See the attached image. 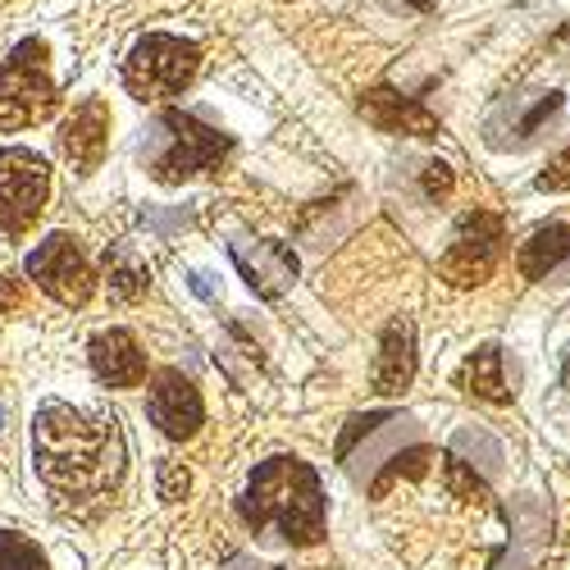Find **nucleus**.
Instances as JSON below:
<instances>
[{"instance_id": "obj_1", "label": "nucleus", "mask_w": 570, "mask_h": 570, "mask_svg": "<svg viewBox=\"0 0 570 570\" xmlns=\"http://www.w3.org/2000/svg\"><path fill=\"white\" fill-rule=\"evenodd\" d=\"M124 430L110 411L41 402L32 415V461L56 498L106 502L124 474Z\"/></svg>"}, {"instance_id": "obj_9", "label": "nucleus", "mask_w": 570, "mask_h": 570, "mask_svg": "<svg viewBox=\"0 0 570 570\" xmlns=\"http://www.w3.org/2000/svg\"><path fill=\"white\" fill-rule=\"evenodd\" d=\"M147 415L151 424L183 443V439H197V430L206 424V402H202V389L187 379L183 370H156L151 379V393H147Z\"/></svg>"}, {"instance_id": "obj_3", "label": "nucleus", "mask_w": 570, "mask_h": 570, "mask_svg": "<svg viewBox=\"0 0 570 570\" xmlns=\"http://www.w3.org/2000/svg\"><path fill=\"white\" fill-rule=\"evenodd\" d=\"M233 151V137L219 132L215 124H206L202 115L193 110H165L147 141H141V165H147V174L165 187H178L187 178L197 174H210L228 160Z\"/></svg>"}, {"instance_id": "obj_13", "label": "nucleus", "mask_w": 570, "mask_h": 570, "mask_svg": "<svg viewBox=\"0 0 570 570\" xmlns=\"http://www.w3.org/2000/svg\"><path fill=\"white\" fill-rule=\"evenodd\" d=\"M87 361L106 389H137L141 379H147V352H141V343L128 328H106V334H97L87 347Z\"/></svg>"}, {"instance_id": "obj_14", "label": "nucleus", "mask_w": 570, "mask_h": 570, "mask_svg": "<svg viewBox=\"0 0 570 570\" xmlns=\"http://www.w3.org/2000/svg\"><path fill=\"white\" fill-rule=\"evenodd\" d=\"M361 115L379 132H406V137H424V141L443 132V124L430 110H424L420 101H411V97H402V91H393V87H370L361 97Z\"/></svg>"}, {"instance_id": "obj_16", "label": "nucleus", "mask_w": 570, "mask_h": 570, "mask_svg": "<svg viewBox=\"0 0 570 570\" xmlns=\"http://www.w3.org/2000/svg\"><path fill=\"white\" fill-rule=\"evenodd\" d=\"M452 384L465 389L470 397H480V402L507 406L511 402V384H507V374H502V347L489 343V347H480L474 356H465L461 370L452 374Z\"/></svg>"}, {"instance_id": "obj_4", "label": "nucleus", "mask_w": 570, "mask_h": 570, "mask_svg": "<svg viewBox=\"0 0 570 570\" xmlns=\"http://www.w3.org/2000/svg\"><path fill=\"white\" fill-rule=\"evenodd\" d=\"M197 69H202V51L193 41L169 32H147L124 60V87L137 101H169L193 87Z\"/></svg>"}, {"instance_id": "obj_12", "label": "nucleus", "mask_w": 570, "mask_h": 570, "mask_svg": "<svg viewBox=\"0 0 570 570\" xmlns=\"http://www.w3.org/2000/svg\"><path fill=\"white\" fill-rule=\"evenodd\" d=\"M420 370V352H415V324L406 315H397L374 352V370H370V389L379 397H397L411 389V379Z\"/></svg>"}, {"instance_id": "obj_6", "label": "nucleus", "mask_w": 570, "mask_h": 570, "mask_svg": "<svg viewBox=\"0 0 570 570\" xmlns=\"http://www.w3.org/2000/svg\"><path fill=\"white\" fill-rule=\"evenodd\" d=\"M502 243H507V228L493 210H465L452 228L443 261H439V278L452 283V288H480L498 269Z\"/></svg>"}, {"instance_id": "obj_20", "label": "nucleus", "mask_w": 570, "mask_h": 570, "mask_svg": "<svg viewBox=\"0 0 570 570\" xmlns=\"http://www.w3.org/2000/svg\"><path fill=\"white\" fill-rule=\"evenodd\" d=\"M443 480H448L452 498H465V502H489V484H484L474 470H465L456 452H452V456H443Z\"/></svg>"}, {"instance_id": "obj_23", "label": "nucleus", "mask_w": 570, "mask_h": 570, "mask_svg": "<svg viewBox=\"0 0 570 570\" xmlns=\"http://www.w3.org/2000/svg\"><path fill=\"white\" fill-rule=\"evenodd\" d=\"M389 420H393L389 411H370V415H352V420H347V434L338 439V456H352L356 439H370V434L379 430V424H389Z\"/></svg>"}, {"instance_id": "obj_8", "label": "nucleus", "mask_w": 570, "mask_h": 570, "mask_svg": "<svg viewBox=\"0 0 570 570\" xmlns=\"http://www.w3.org/2000/svg\"><path fill=\"white\" fill-rule=\"evenodd\" d=\"M28 274H32V283L46 297L69 306V311L87 306L91 293H97V274H91L82 247L73 243L69 233H51L46 243H37V252L28 256Z\"/></svg>"}, {"instance_id": "obj_7", "label": "nucleus", "mask_w": 570, "mask_h": 570, "mask_svg": "<svg viewBox=\"0 0 570 570\" xmlns=\"http://www.w3.org/2000/svg\"><path fill=\"white\" fill-rule=\"evenodd\" d=\"M51 197V169L28 147L0 151V233H28Z\"/></svg>"}, {"instance_id": "obj_2", "label": "nucleus", "mask_w": 570, "mask_h": 570, "mask_svg": "<svg viewBox=\"0 0 570 570\" xmlns=\"http://www.w3.org/2000/svg\"><path fill=\"white\" fill-rule=\"evenodd\" d=\"M247 530L283 539L293 548H315L324 539V489L302 456H269L252 470L247 493L237 498Z\"/></svg>"}, {"instance_id": "obj_19", "label": "nucleus", "mask_w": 570, "mask_h": 570, "mask_svg": "<svg viewBox=\"0 0 570 570\" xmlns=\"http://www.w3.org/2000/svg\"><path fill=\"white\" fill-rule=\"evenodd\" d=\"M0 570H51V561H46V552L32 539L0 530Z\"/></svg>"}, {"instance_id": "obj_27", "label": "nucleus", "mask_w": 570, "mask_h": 570, "mask_svg": "<svg viewBox=\"0 0 570 570\" xmlns=\"http://www.w3.org/2000/svg\"><path fill=\"white\" fill-rule=\"evenodd\" d=\"M0 430H6V411H0Z\"/></svg>"}, {"instance_id": "obj_26", "label": "nucleus", "mask_w": 570, "mask_h": 570, "mask_svg": "<svg viewBox=\"0 0 570 570\" xmlns=\"http://www.w3.org/2000/svg\"><path fill=\"white\" fill-rule=\"evenodd\" d=\"M23 306V278H0V315Z\"/></svg>"}, {"instance_id": "obj_11", "label": "nucleus", "mask_w": 570, "mask_h": 570, "mask_svg": "<svg viewBox=\"0 0 570 570\" xmlns=\"http://www.w3.org/2000/svg\"><path fill=\"white\" fill-rule=\"evenodd\" d=\"M106 147H110V106L87 97L60 124V151L78 174H97L101 160H106Z\"/></svg>"}, {"instance_id": "obj_5", "label": "nucleus", "mask_w": 570, "mask_h": 570, "mask_svg": "<svg viewBox=\"0 0 570 570\" xmlns=\"http://www.w3.org/2000/svg\"><path fill=\"white\" fill-rule=\"evenodd\" d=\"M56 106L60 91L51 82V69H46V41L28 37L0 65V128H32L51 119Z\"/></svg>"}, {"instance_id": "obj_10", "label": "nucleus", "mask_w": 570, "mask_h": 570, "mask_svg": "<svg viewBox=\"0 0 570 570\" xmlns=\"http://www.w3.org/2000/svg\"><path fill=\"white\" fill-rule=\"evenodd\" d=\"M228 256H233V265H237V274L247 278V288L256 293V297H265V302H274V297H283L297 283V252L288 247V243H278V237H256V243H233L228 247Z\"/></svg>"}, {"instance_id": "obj_24", "label": "nucleus", "mask_w": 570, "mask_h": 570, "mask_svg": "<svg viewBox=\"0 0 570 570\" xmlns=\"http://www.w3.org/2000/svg\"><path fill=\"white\" fill-rule=\"evenodd\" d=\"M534 187H539V193H570V147H561L548 160V169L534 178Z\"/></svg>"}, {"instance_id": "obj_22", "label": "nucleus", "mask_w": 570, "mask_h": 570, "mask_svg": "<svg viewBox=\"0 0 570 570\" xmlns=\"http://www.w3.org/2000/svg\"><path fill=\"white\" fill-rule=\"evenodd\" d=\"M430 456H434L430 448H411L406 456H397V461H393V465H389V470L374 480V498H384V489H389L393 480H402V474H424V465H430Z\"/></svg>"}, {"instance_id": "obj_25", "label": "nucleus", "mask_w": 570, "mask_h": 570, "mask_svg": "<svg viewBox=\"0 0 570 570\" xmlns=\"http://www.w3.org/2000/svg\"><path fill=\"white\" fill-rule=\"evenodd\" d=\"M448 193H452V169H448L443 160H430V165H424V197L439 202V197H448Z\"/></svg>"}, {"instance_id": "obj_15", "label": "nucleus", "mask_w": 570, "mask_h": 570, "mask_svg": "<svg viewBox=\"0 0 570 570\" xmlns=\"http://www.w3.org/2000/svg\"><path fill=\"white\" fill-rule=\"evenodd\" d=\"M561 115V91H530V97H511L493 119H489V137H498L502 128L511 132L507 141H502V151L507 147H530V141L552 124Z\"/></svg>"}, {"instance_id": "obj_21", "label": "nucleus", "mask_w": 570, "mask_h": 570, "mask_svg": "<svg viewBox=\"0 0 570 570\" xmlns=\"http://www.w3.org/2000/svg\"><path fill=\"white\" fill-rule=\"evenodd\" d=\"M187 489H193V474H187L183 461H160L156 465V493H160V502H183Z\"/></svg>"}, {"instance_id": "obj_17", "label": "nucleus", "mask_w": 570, "mask_h": 570, "mask_svg": "<svg viewBox=\"0 0 570 570\" xmlns=\"http://www.w3.org/2000/svg\"><path fill=\"white\" fill-rule=\"evenodd\" d=\"M570 261V224H543L530 233V243L515 252V269L543 283L548 274H557L561 265Z\"/></svg>"}, {"instance_id": "obj_28", "label": "nucleus", "mask_w": 570, "mask_h": 570, "mask_svg": "<svg viewBox=\"0 0 570 570\" xmlns=\"http://www.w3.org/2000/svg\"><path fill=\"white\" fill-rule=\"evenodd\" d=\"M278 570H283V566H278Z\"/></svg>"}, {"instance_id": "obj_18", "label": "nucleus", "mask_w": 570, "mask_h": 570, "mask_svg": "<svg viewBox=\"0 0 570 570\" xmlns=\"http://www.w3.org/2000/svg\"><path fill=\"white\" fill-rule=\"evenodd\" d=\"M106 283H110V297L115 302H137V297H147V288H151V269L141 265L132 252H110L106 256Z\"/></svg>"}]
</instances>
